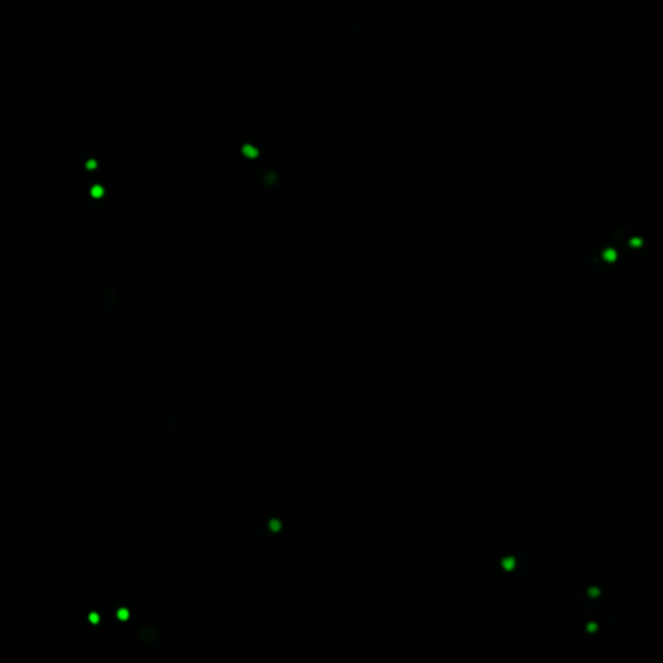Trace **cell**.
Returning a JSON list of instances; mask_svg holds the SVG:
<instances>
[{"label": "cell", "instance_id": "7", "mask_svg": "<svg viewBox=\"0 0 663 663\" xmlns=\"http://www.w3.org/2000/svg\"><path fill=\"white\" fill-rule=\"evenodd\" d=\"M136 639L140 643V646L145 648H154L158 646L161 641V632L158 628L154 626H143L136 631Z\"/></svg>", "mask_w": 663, "mask_h": 663}, {"label": "cell", "instance_id": "8", "mask_svg": "<svg viewBox=\"0 0 663 663\" xmlns=\"http://www.w3.org/2000/svg\"><path fill=\"white\" fill-rule=\"evenodd\" d=\"M98 304L104 310H113L118 304V295L116 289L112 287L104 288L98 297Z\"/></svg>", "mask_w": 663, "mask_h": 663}, {"label": "cell", "instance_id": "6", "mask_svg": "<svg viewBox=\"0 0 663 663\" xmlns=\"http://www.w3.org/2000/svg\"><path fill=\"white\" fill-rule=\"evenodd\" d=\"M99 177H95L91 180L90 183L86 186L87 188L82 193V202L84 204L86 210L91 214H100L105 211L108 207L109 193L108 184L107 181H100Z\"/></svg>", "mask_w": 663, "mask_h": 663}, {"label": "cell", "instance_id": "10", "mask_svg": "<svg viewBox=\"0 0 663 663\" xmlns=\"http://www.w3.org/2000/svg\"><path fill=\"white\" fill-rule=\"evenodd\" d=\"M180 422H181V413L175 412L167 416L166 417V422H165V429L169 431H177L179 428Z\"/></svg>", "mask_w": 663, "mask_h": 663}, {"label": "cell", "instance_id": "3", "mask_svg": "<svg viewBox=\"0 0 663 663\" xmlns=\"http://www.w3.org/2000/svg\"><path fill=\"white\" fill-rule=\"evenodd\" d=\"M618 246L608 240L596 242L586 255V267L596 276H609L613 274L610 267H618Z\"/></svg>", "mask_w": 663, "mask_h": 663}, {"label": "cell", "instance_id": "4", "mask_svg": "<svg viewBox=\"0 0 663 663\" xmlns=\"http://www.w3.org/2000/svg\"><path fill=\"white\" fill-rule=\"evenodd\" d=\"M245 172L251 181L263 192H274L283 183V172L272 163L251 162L245 166Z\"/></svg>", "mask_w": 663, "mask_h": 663}, {"label": "cell", "instance_id": "9", "mask_svg": "<svg viewBox=\"0 0 663 663\" xmlns=\"http://www.w3.org/2000/svg\"><path fill=\"white\" fill-rule=\"evenodd\" d=\"M346 27H349L352 33H371L373 29V22L368 20L364 16H358V17L351 18L348 21Z\"/></svg>", "mask_w": 663, "mask_h": 663}, {"label": "cell", "instance_id": "1", "mask_svg": "<svg viewBox=\"0 0 663 663\" xmlns=\"http://www.w3.org/2000/svg\"><path fill=\"white\" fill-rule=\"evenodd\" d=\"M486 565L499 579L525 578L532 572L534 563L525 551L516 546H505L486 558Z\"/></svg>", "mask_w": 663, "mask_h": 663}, {"label": "cell", "instance_id": "5", "mask_svg": "<svg viewBox=\"0 0 663 663\" xmlns=\"http://www.w3.org/2000/svg\"><path fill=\"white\" fill-rule=\"evenodd\" d=\"M288 521L284 514V507L278 505L272 509L266 512L257 523V535L260 540L269 543L280 538L287 530Z\"/></svg>", "mask_w": 663, "mask_h": 663}, {"label": "cell", "instance_id": "2", "mask_svg": "<svg viewBox=\"0 0 663 663\" xmlns=\"http://www.w3.org/2000/svg\"><path fill=\"white\" fill-rule=\"evenodd\" d=\"M269 149L266 135L260 128L245 126L233 135V151L242 162H257Z\"/></svg>", "mask_w": 663, "mask_h": 663}]
</instances>
